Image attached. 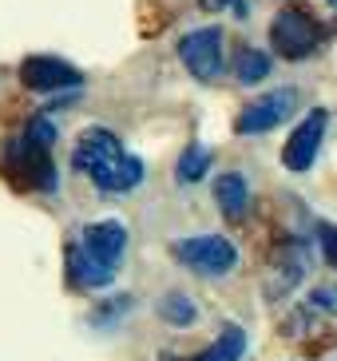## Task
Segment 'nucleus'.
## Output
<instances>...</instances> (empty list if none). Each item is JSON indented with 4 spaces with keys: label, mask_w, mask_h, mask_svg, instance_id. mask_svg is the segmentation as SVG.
<instances>
[{
    "label": "nucleus",
    "mask_w": 337,
    "mask_h": 361,
    "mask_svg": "<svg viewBox=\"0 0 337 361\" xmlns=\"http://www.w3.org/2000/svg\"><path fill=\"white\" fill-rule=\"evenodd\" d=\"M234 75H238V84H262L266 75H270V56L262 48H238Z\"/></svg>",
    "instance_id": "obj_14"
},
{
    "label": "nucleus",
    "mask_w": 337,
    "mask_h": 361,
    "mask_svg": "<svg viewBox=\"0 0 337 361\" xmlns=\"http://www.w3.org/2000/svg\"><path fill=\"white\" fill-rule=\"evenodd\" d=\"M24 139H32V143H40V147H52L56 143V128L48 116H32L28 128H24Z\"/></svg>",
    "instance_id": "obj_16"
},
{
    "label": "nucleus",
    "mask_w": 337,
    "mask_h": 361,
    "mask_svg": "<svg viewBox=\"0 0 337 361\" xmlns=\"http://www.w3.org/2000/svg\"><path fill=\"white\" fill-rule=\"evenodd\" d=\"M317 243H321V255H326V262L337 270V226H317Z\"/></svg>",
    "instance_id": "obj_17"
},
{
    "label": "nucleus",
    "mask_w": 337,
    "mask_h": 361,
    "mask_svg": "<svg viewBox=\"0 0 337 361\" xmlns=\"http://www.w3.org/2000/svg\"><path fill=\"white\" fill-rule=\"evenodd\" d=\"M171 255L179 258L190 274H202V278H222L238 266V250L222 234H190V238H179V243L171 246Z\"/></svg>",
    "instance_id": "obj_4"
},
{
    "label": "nucleus",
    "mask_w": 337,
    "mask_h": 361,
    "mask_svg": "<svg viewBox=\"0 0 337 361\" xmlns=\"http://www.w3.org/2000/svg\"><path fill=\"white\" fill-rule=\"evenodd\" d=\"M4 179L20 191H56L52 147H40L32 139H12L4 151Z\"/></svg>",
    "instance_id": "obj_2"
},
{
    "label": "nucleus",
    "mask_w": 337,
    "mask_h": 361,
    "mask_svg": "<svg viewBox=\"0 0 337 361\" xmlns=\"http://www.w3.org/2000/svg\"><path fill=\"white\" fill-rule=\"evenodd\" d=\"M321 40H326V28L306 8H282L270 24V48L282 60H306L321 48Z\"/></svg>",
    "instance_id": "obj_3"
},
{
    "label": "nucleus",
    "mask_w": 337,
    "mask_h": 361,
    "mask_svg": "<svg viewBox=\"0 0 337 361\" xmlns=\"http://www.w3.org/2000/svg\"><path fill=\"white\" fill-rule=\"evenodd\" d=\"M246 353V329L243 326H222V334L190 361H243Z\"/></svg>",
    "instance_id": "obj_12"
},
{
    "label": "nucleus",
    "mask_w": 337,
    "mask_h": 361,
    "mask_svg": "<svg viewBox=\"0 0 337 361\" xmlns=\"http://www.w3.org/2000/svg\"><path fill=\"white\" fill-rule=\"evenodd\" d=\"M179 60L195 80L214 84L222 75V64H226V56H222V28L219 24H207V28L187 32L179 40Z\"/></svg>",
    "instance_id": "obj_5"
},
{
    "label": "nucleus",
    "mask_w": 337,
    "mask_h": 361,
    "mask_svg": "<svg viewBox=\"0 0 337 361\" xmlns=\"http://www.w3.org/2000/svg\"><path fill=\"white\" fill-rule=\"evenodd\" d=\"M80 246H84L92 258H99L104 266L119 270V258H123V250H127V226L119 223V219L87 223V226H84V238H80Z\"/></svg>",
    "instance_id": "obj_9"
},
{
    "label": "nucleus",
    "mask_w": 337,
    "mask_h": 361,
    "mask_svg": "<svg viewBox=\"0 0 337 361\" xmlns=\"http://www.w3.org/2000/svg\"><path fill=\"white\" fill-rule=\"evenodd\" d=\"M72 167L80 175H87L104 195H127L143 183V159L123 151L116 131H107V128L80 131V139L72 147Z\"/></svg>",
    "instance_id": "obj_1"
},
{
    "label": "nucleus",
    "mask_w": 337,
    "mask_h": 361,
    "mask_svg": "<svg viewBox=\"0 0 337 361\" xmlns=\"http://www.w3.org/2000/svg\"><path fill=\"white\" fill-rule=\"evenodd\" d=\"M326 128H329V111H326V107H314V111H310V116L294 128V135L286 139V147H282L286 171L302 175V171L314 167L317 151H321V139H326Z\"/></svg>",
    "instance_id": "obj_8"
},
{
    "label": "nucleus",
    "mask_w": 337,
    "mask_h": 361,
    "mask_svg": "<svg viewBox=\"0 0 337 361\" xmlns=\"http://www.w3.org/2000/svg\"><path fill=\"white\" fill-rule=\"evenodd\" d=\"M20 84L28 92L52 96V92H72V87H80L84 84V72L72 68L68 60H60V56H24Z\"/></svg>",
    "instance_id": "obj_7"
},
{
    "label": "nucleus",
    "mask_w": 337,
    "mask_h": 361,
    "mask_svg": "<svg viewBox=\"0 0 337 361\" xmlns=\"http://www.w3.org/2000/svg\"><path fill=\"white\" fill-rule=\"evenodd\" d=\"M214 202H219L222 219H231V223H243L246 211H250V187L238 171H226L214 179Z\"/></svg>",
    "instance_id": "obj_11"
},
{
    "label": "nucleus",
    "mask_w": 337,
    "mask_h": 361,
    "mask_svg": "<svg viewBox=\"0 0 337 361\" xmlns=\"http://www.w3.org/2000/svg\"><path fill=\"white\" fill-rule=\"evenodd\" d=\"M63 266H68V286H75V290H104L116 282V270L104 266L99 258H92L80 243L63 246Z\"/></svg>",
    "instance_id": "obj_10"
},
{
    "label": "nucleus",
    "mask_w": 337,
    "mask_h": 361,
    "mask_svg": "<svg viewBox=\"0 0 337 361\" xmlns=\"http://www.w3.org/2000/svg\"><path fill=\"white\" fill-rule=\"evenodd\" d=\"M310 306L326 310V314H337V286H317L314 294H310Z\"/></svg>",
    "instance_id": "obj_18"
},
{
    "label": "nucleus",
    "mask_w": 337,
    "mask_h": 361,
    "mask_svg": "<svg viewBox=\"0 0 337 361\" xmlns=\"http://www.w3.org/2000/svg\"><path fill=\"white\" fill-rule=\"evenodd\" d=\"M211 163H214L211 147H202V143H190V147L179 155V163H175V179H179V183H199L202 175L211 171Z\"/></svg>",
    "instance_id": "obj_13"
},
{
    "label": "nucleus",
    "mask_w": 337,
    "mask_h": 361,
    "mask_svg": "<svg viewBox=\"0 0 337 361\" xmlns=\"http://www.w3.org/2000/svg\"><path fill=\"white\" fill-rule=\"evenodd\" d=\"M294 107H298V92H294V87L266 92L262 99H254V104H246L243 111H238L234 131H238V135H266V131H274L278 123H286V119L294 116Z\"/></svg>",
    "instance_id": "obj_6"
},
{
    "label": "nucleus",
    "mask_w": 337,
    "mask_h": 361,
    "mask_svg": "<svg viewBox=\"0 0 337 361\" xmlns=\"http://www.w3.org/2000/svg\"><path fill=\"white\" fill-rule=\"evenodd\" d=\"M159 318L167 322V326H190V322L199 318V310H195V302H190L187 294H179V290H171V294L159 298Z\"/></svg>",
    "instance_id": "obj_15"
}]
</instances>
